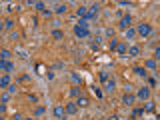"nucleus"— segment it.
<instances>
[{
	"label": "nucleus",
	"instance_id": "1",
	"mask_svg": "<svg viewBox=\"0 0 160 120\" xmlns=\"http://www.w3.org/2000/svg\"><path fill=\"white\" fill-rule=\"evenodd\" d=\"M52 114H54L58 120H66V106H60V104H56V106L52 108Z\"/></svg>",
	"mask_w": 160,
	"mask_h": 120
},
{
	"label": "nucleus",
	"instance_id": "2",
	"mask_svg": "<svg viewBox=\"0 0 160 120\" xmlns=\"http://www.w3.org/2000/svg\"><path fill=\"white\" fill-rule=\"evenodd\" d=\"M136 32L140 34V36H148V34L152 32V26H150V24H140L136 28Z\"/></svg>",
	"mask_w": 160,
	"mask_h": 120
},
{
	"label": "nucleus",
	"instance_id": "3",
	"mask_svg": "<svg viewBox=\"0 0 160 120\" xmlns=\"http://www.w3.org/2000/svg\"><path fill=\"white\" fill-rule=\"evenodd\" d=\"M130 22H132V18L126 14V16H122V18H120L118 26H120V28H124V30H128V28H130Z\"/></svg>",
	"mask_w": 160,
	"mask_h": 120
},
{
	"label": "nucleus",
	"instance_id": "4",
	"mask_svg": "<svg viewBox=\"0 0 160 120\" xmlns=\"http://www.w3.org/2000/svg\"><path fill=\"white\" fill-rule=\"evenodd\" d=\"M74 34H76L78 38H86V36H88V28H82V26L76 24V26H74Z\"/></svg>",
	"mask_w": 160,
	"mask_h": 120
},
{
	"label": "nucleus",
	"instance_id": "5",
	"mask_svg": "<svg viewBox=\"0 0 160 120\" xmlns=\"http://www.w3.org/2000/svg\"><path fill=\"white\" fill-rule=\"evenodd\" d=\"M96 14H98V4H92V6H88V16H86V20L96 18Z\"/></svg>",
	"mask_w": 160,
	"mask_h": 120
},
{
	"label": "nucleus",
	"instance_id": "6",
	"mask_svg": "<svg viewBox=\"0 0 160 120\" xmlns=\"http://www.w3.org/2000/svg\"><path fill=\"white\" fill-rule=\"evenodd\" d=\"M76 16H80V20H86V16H88V6H80L78 10H76Z\"/></svg>",
	"mask_w": 160,
	"mask_h": 120
},
{
	"label": "nucleus",
	"instance_id": "7",
	"mask_svg": "<svg viewBox=\"0 0 160 120\" xmlns=\"http://www.w3.org/2000/svg\"><path fill=\"white\" fill-rule=\"evenodd\" d=\"M78 112V104L76 102H68L66 104V114H76Z\"/></svg>",
	"mask_w": 160,
	"mask_h": 120
},
{
	"label": "nucleus",
	"instance_id": "8",
	"mask_svg": "<svg viewBox=\"0 0 160 120\" xmlns=\"http://www.w3.org/2000/svg\"><path fill=\"white\" fill-rule=\"evenodd\" d=\"M138 98L140 100H148L150 98V90L148 88H140V90H138Z\"/></svg>",
	"mask_w": 160,
	"mask_h": 120
},
{
	"label": "nucleus",
	"instance_id": "9",
	"mask_svg": "<svg viewBox=\"0 0 160 120\" xmlns=\"http://www.w3.org/2000/svg\"><path fill=\"white\" fill-rule=\"evenodd\" d=\"M0 70L12 72V70H14V64H12V62H4V60H0Z\"/></svg>",
	"mask_w": 160,
	"mask_h": 120
},
{
	"label": "nucleus",
	"instance_id": "10",
	"mask_svg": "<svg viewBox=\"0 0 160 120\" xmlns=\"http://www.w3.org/2000/svg\"><path fill=\"white\" fill-rule=\"evenodd\" d=\"M0 86H2V88H8V86H10V76H8V74L0 78Z\"/></svg>",
	"mask_w": 160,
	"mask_h": 120
},
{
	"label": "nucleus",
	"instance_id": "11",
	"mask_svg": "<svg viewBox=\"0 0 160 120\" xmlns=\"http://www.w3.org/2000/svg\"><path fill=\"white\" fill-rule=\"evenodd\" d=\"M70 78H72V82H74V84H82V76H80L78 72H72Z\"/></svg>",
	"mask_w": 160,
	"mask_h": 120
},
{
	"label": "nucleus",
	"instance_id": "12",
	"mask_svg": "<svg viewBox=\"0 0 160 120\" xmlns=\"http://www.w3.org/2000/svg\"><path fill=\"white\" fill-rule=\"evenodd\" d=\"M76 104H78V108H84V106H88V98H84V96H78Z\"/></svg>",
	"mask_w": 160,
	"mask_h": 120
},
{
	"label": "nucleus",
	"instance_id": "13",
	"mask_svg": "<svg viewBox=\"0 0 160 120\" xmlns=\"http://www.w3.org/2000/svg\"><path fill=\"white\" fill-rule=\"evenodd\" d=\"M134 74H138V76H142V78L148 76V72H146L144 68H140V66H136V68H134Z\"/></svg>",
	"mask_w": 160,
	"mask_h": 120
},
{
	"label": "nucleus",
	"instance_id": "14",
	"mask_svg": "<svg viewBox=\"0 0 160 120\" xmlns=\"http://www.w3.org/2000/svg\"><path fill=\"white\" fill-rule=\"evenodd\" d=\"M128 54L132 56V58H134V56H140V48H138V46H130V50H128Z\"/></svg>",
	"mask_w": 160,
	"mask_h": 120
},
{
	"label": "nucleus",
	"instance_id": "15",
	"mask_svg": "<svg viewBox=\"0 0 160 120\" xmlns=\"http://www.w3.org/2000/svg\"><path fill=\"white\" fill-rule=\"evenodd\" d=\"M8 58H10V50H2V52H0V60L8 62Z\"/></svg>",
	"mask_w": 160,
	"mask_h": 120
},
{
	"label": "nucleus",
	"instance_id": "16",
	"mask_svg": "<svg viewBox=\"0 0 160 120\" xmlns=\"http://www.w3.org/2000/svg\"><path fill=\"white\" fill-rule=\"evenodd\" d=\"M104 88H106L108 92H112V90H114V80H106V82H104Z\"/></svg>",
	"mask_w": 160,
	"mask_h": 120
},
{
	"label": "nucleus",
	"instance_id": "17",
	"mask_svg": "<svg viewBox=\"0 0 160 120\" xmlns=\"http://www.w3.org/2000/svg\"><path fill=\"white\" fill-rule=\"evenodd\" d=\"M122 102H124V104H132V102H134V96H132V94H124Z\"/></svg>",
	"mask_w": 160,
	"mask_h": 120
},
{
	"label": "nucleus",
	"instance_id": "18",
	"mask_svg": "<svg viewBox=\"0 0 160 120\" xmlns=\"http://www.w3.org/2000/svg\"><path fill=\"white\" fill-rule=\"evenodd\" d=\"M116 50H118L120 54H126V50H128V48H126V44H124V42H120V44H118V48H116Z\"/></svg>",
	"mask_w": 160,
	"mask_h": 120
},
{
	"label": "nucleus",
	"instance_id": "19",
	"mask_svg": "<svg viewBox=\"0 0 160 120\" xmlns=\"http://www.w3.org/2000/svg\"><path fill=\"white\" fill-rule=\"evenodd\" d=\"M66 12V4H58L56 6V14H64Z\"/></svg>",
	"mask_w": 160,
	"mask_h": 120
},
{
	"label": "nucleus",
	"instance_id": "20",
	"mask_svg": "<svg viewBox=\"0 0 160 120\" xmlns=\"http://www.w3.org/2000/svg\"><path fill=\"white\" fill-rule=\"evenodd\" d=\"M146 68H150V70H156V60H146Z\"/></svg>",
	"mask_w": 160,
	"mask_h": 120
},
{
	"label": "nucleus",
	"instance_id": "21",
	"mask_svg": "<svg viewBox=\"0 0 160 120\" xmlns=\"http://www.w3.org/2000/svg\"><path fill=\"white\" fill-rule=\"evenodd\" d=\"M134 34H136V28H128L126 30V38H134Z\"/></svg>",
	"mask_w": 160,
	"mask_h": 120
},
{
	"label": "nucleus",
	"instance_id": "22",
	"mask_svg": "<svg viewBox=\"0 0 160 120\" xmlns=\"http://www.w3.org/2000/svg\"><path fill=\"white\" fill-rule=\"evenodd\" d=\"M108 46H110V50H116V48H118V42H116L114 38H112V40L108 42Z\"/></svg>",
	"mask_w": 160,
	"mask_h": 120
},
{
	"label": "nucleus",
	"instance_id": "23",
	"mask_svg": "<svg viewBox=\"0 0 160 120\" xmlns=\"http://www.w3.org/2000/svg\"><path fill=\"white\" fill-rule=\"evenodd\" d=\"M4 26H6V28H8V30H12V28H14V22H12L10 18H8V20L4 22Z\"/></svg>",
	"mask_w": 160,
	"mask_h": 120
},
{
	"label": "nucleus",
	"instance_id": "24",
	"mask_svg": "<svg viewBox=\"0 0 160 120\" xmlns=\"http://www.w3.org/2000/svg\"><path fill=\"white\" fill-rule=\"evenodd\" d=\"M52 36H54V38H58V40H60V38H62L64 34H62V30H54V32H52Z\"/></svg>",
	"mask_w": 160,
	"mask_h": 120
},
{
	"label": "nucleus",
	"instance_id": "25",
	"mask_svg": "<svg viewBox=\"0 0 160 120\" xmlns=\"http://www.w3.org/2000/svg\"><path fill=\"white\" fill-rule=\"evenodd\" d=\"M100 80H102V82H106V80H110V76H108V72H100Z\"/></svg>",
	"mask_w": 160,
	"mask_h": 120
},
{
	"label": "nucleus",
	"instance_id": "26",
	"mask_svg": "<svg viewBox=\"0 0 160 120\" xmlns=\"http://www.w3.org/2000/svg\"><path fill=\"white\" fill-rule=\"evenodd\" d=\"M34 6L38 8V10H42V12L46 10V8H44V2H34Z\"/></svg>",
	"mask_w": 160,
	"mask_h": 120
},
{
	"label": "nucleus",
	"instance_id": "27",
	"mask_svg": "<svg viewBox=\"0 0 160 120\" xmlns=\"http://www.w3.org/2000/svg\"><path fill=\"white\" fill-rule=\"evenodd\" d=\"M132 114H134V116H142V114H144V108H136Z\"/></svg>",
	"mask_w": 160,
	"mask_h": 120
},
{
	"label": "nucleus",
	"instance_id": "28",
	"mask_svg": "<svg viewBox=\"0 0 160 120\" xmlns=\"http://www.w3.org/2000/svg\"><path fill=\"white\" fill-rule=\"evenodd\" d=\"M70 94H72V96H80V88H72Z\"/></svg>",
	"mask_w": 160,
	"mask_h": 120
},
{
	"label": "nucleus",
	"instance_id": "29",
	"mask_svg": "<svg viewBox=\"0 0 160 120\" xmlns=\"http://www.w3.org/2000/svg\"><path fill=\"white\" fill-rule=\"evenodd\" d=\"M34 114H36V116H40V114H44V108H42V106H38V108L34 110Z\"/></svg>",
	"mask_w": 160,
	"mask_h": 120
},
{
	"label": "nucleus",
	"instance_id": "30",
	"mask_svg": "<svg viewBox=\"0 0 160 120\" xmlns=\"http://www.w3.org/2000/svg\"><path fill=\"white\" fill-rule=\"evenodd\" d=\"M154 60H160V46L154 50Z\"/></svg>",
	"mask_w": 160,
	"mask_h": 120
},
{
	"label": "nucleus",
	"instance_id": "31",
	"mask_svg": "<svg viewBox=\"0 0 160 120\" xmlns=\"http://www.w3.org/2000/svg\"><path fill=\"white\" fill-rule=\"evenodd\" d=\"M78 26H82V28H88V20H80Z\"/></svg>",
	"mask_w": 160,
	"mask_h": 120
},
{
	"label": "nucleus",
	"instance_id": "32",
	"mask_svg": "<svg viewBox=\"0 0 160 120\" xmlns=\"http://www.w3.org/2000/svg\"><path fill=\"white\" fill-rule=\"evenodd\" d=\"M28 100H30V102H36V100H38V96H34V94H28Z\"/></svg>",
	"mask_w": 160,
	"mask_h": 120
},
{
	"label": "nucleus",
	"instance_id": "33",
	"mask_svg": "<svg viewBox=\"0 0 160 120\" xmlns=\"http://www.w3.org/2000/svg\"><path fill=\"white\" fill-rule=\"evenodd\" d=\"M8 92H10V94H12V92H16V84H10V86H8Z\"/></svg>",
	"mask_w": 160,
	"mask_h": 120
},
{
	"label": "nucleus",
	"instance_id": "34",
	"mask_svg": "<svg viewBox=\"0 0 160 120\" xmlns=\"http://www.w3.org/2000/svg\"><path fill=\"white\" fill-rule=\"evenodd\" d=\"M146 110H148V112H152V110H154V104H152V102H148V104H146Z\"/></svg>",
	"mask_w": 160,
	"mask_h": 120
},
{
	"label": "nucleus",
	"instance_id": "35",
	"mask_svg": "<svg viewBox=\"0 0 160 120\" xmlns=\"http://www.w3.org/2000/svg\"><path fill=\"white\" fill-rule=\"evenodd\" d=\"M106 120H118V116H116V114H112V116H108Z\"/></svg>",
	"mask_w": 160,
	"mask_h": 120
},
{
	"label": "nucleus",
	"instance_id": "36",
	"mask_svg": "<svg viewBox=\"0 0 160 120\" xmlns=\"http://www.w3.org/2000/svg\"><path fill=\"white\" fill-rule=\"evenodd\" d=\"M28 120H32V118H28Z\"/></svg>",
	"mask_w": 160,
	"mask_h": 120
}]
</instances>
